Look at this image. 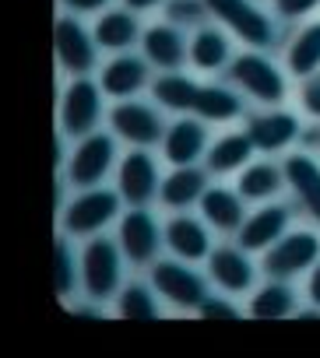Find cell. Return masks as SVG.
<instances>
[{"label":"cell","instance_id":"4316f807","mask_svg":"<svg viewBox=\"0 0 320 358\" xmlns=\"http://www.w3.org/2000/svg\"><path fill=\"white\" fill-rule=\"evenodd\" d=\"M190 57L201 71H218L229 60V39L218 29H201L194 46H190Z\"/></svg>","mask_w":320,"mask_h":358},{"label":"cell","instance_id":"ffe728a7","mask_svg":"<svg viewBox=\"0 0 320 358\" xmlns=\"http://www.w3.org/2000/svg\"><path fill=\"white\" fill-rule=\"evenodd\" d=\"M250 313L257 320H281V316L295 313V292L285 285V278H278L250 299Z\"/></svg>","mask_w":320,"mask_h":358},{"label":"cell","instance_id":"8992f818","mask_svg":"<svg viewBox=\"0 0 320 358\" xmlns=\"http://www.w3.org/2000/svg\"><path fill=\"white\" fill-rule=\"evenodd\" d=\"M288 222H292V211H288L285 204L260 208L257 215H250V218L239 225V246H243V250H271V246L288 232Z\"/></svg>","mask_w":320,"mask_h":358},{"label":"cell","instance_id":"5bb4252c","mask_svg":"<svg viewBox=\"0 0 320 358\" xmlns=\"http://www.w3.org/2000/svg\"><path fill=\"white\" fill-rule=\"evenodd\" d=\"M113 130H116L120 137L134 141V144H151L162 127H158V116H155L148 106L127 102V106H116V109H113Z\"/></svg>","mask_w":320,"mask_h":358},{"label":"cell","instance_id":"74e56055","mask_svg":"<svg viewBox=\"0 0 320 358\" xmlns=\"http://www.w3.org/2000/svg\"><path fill=\"white\" fill-rule=\"evenodd\" d=\"M64 4H71L74 11H95V8L106 4V0H64Z\"/></svg>","mask_w":320,"mask_h":358},{"label":"cell","instance_id":"7c38bea8","mask_svg":"<svg viewBox=\"0 0 320 358\" xmlns=\"http://www.w3.org/2000/svg\"><path fill=\"white\" fill-rule=\"evenodd\" d=\"M57 57H60V64L67 67V71H88L92 64H95V50H92V39L85 36V29L78 25V22H71V18H60L57 22Z\"/></svg>","mask_w":320,"mask_h":358},{"label":"cell","instance_id":"f546056e","mask_svg":"<svg viewBox=\"0 0 320 358\" xmlns=\"http://www.w3.org/2000/svg\"><path fill=\"white\" fill-rule=\"evenodd\" d=\"M95 39H99L102 46H109V50L127 46V43L134 39V18H130V15H120V11L106 15V18L95 25Z\"/></svg>","mask_w":320,"mask_h":358},{"label":"cell","instance_id":"7a4b0ae2","mask_svg":"<svg viewBox=\"0 0 320 358\" xmlns=\"http://www.w3.org/2000/svg\"><path fill=\"white\" fill-rule=\"evenodd\" d=\"M232 81H236L246 95H253L257 102H264V106H278V102L288 95L285 74H281L267 57H260V53H243V57H236V64H232Z\"/></svg>","mask_w":320,"mask_h":358},{"label":"cell","instance_id":"e575fe53","mask_svg":"<svg viewBox=\"0 0 320 358\" xmlns=\"http://www.w3.org/2000/svg\"><path fill=\"white\" fill-rule=\"evenodd\" d=\"M204 4H197V0H173V8H169V18L176 22H197Z\"/></svg>","mask_w":320,"mask_h":358},{"label":"cell","instance_id":"603a6c76","mask_svg":"<svg viewBox=\"0 0 320 358\" xmlns=\"http://www.w3.org/2000/svg\"><path fill=\"white\" fill-rule=\"evenodd\" d=\"M201 208H204V218L222 232H232V229L243 225V201L229 190H208Z\"/></svg>","mask_w":320,"mask_h":358},{"label":"cell","instance_id":"8fae6325","mask_svg":"<svg viewBox=\"0 0 320 358\" xmlns=\"http://www.w3.org/2000/svg\"><path fill=\"white\" fill-rule=\"evenodd\" d=\"M109 162H113V141L102 137V134H95V137H88L74 151V158H71V179H74L78 187H92V183H99V179L106 176Z\"/></svg>","mask_w":320,"mask_h":358},{"label":"cell","instance_id":"d590c367","mask_svg":"<svg viewBox=\"0 0 320 358\" xmlns=\"http://www.w3.org/2000/svg\"><path fill=\"white\" fill-rule=\"evenodd\" d=\"M201 316H204V320H236V309H232L229 302H211V299H204V302H201Z\"/></svg>","mask_w":320,"mask_h":358},{"label":"cell","instance_id":"9c48e42d","mask_svg":"<svg viewBox=\"0 0 320 358\" xmlns=\"http://www.w3.org/2000/svg\"><path fill=\"white\" fill-rule=\"evenodd\" d=\"M60 120L67 134H88L99 120V88L92 81H74L64 95Z\"/></svg>","mask_w":320,"mask_h":358},{"label":"cell","instance_id":"ac0fdd59","mask_svg":"<svg viewBox=\"0 0 320 358\" xmlns=\"http://www.w3.org/2000/svg\"><path fill=\"white\" fill-rule=\"evenodd\" d=\"M166 243L183 260H201L208 253V232L194 218H173L169 229H166Z\"/></svg>","mask_w":320,"mask_h":358},{"label":"cell","instance_id":"e0dca14e","mask_svg":"<svg viewBox=\"0 0 320 358\" xmlns=\"http://www.w3.org/2000/svg\"><path fill=\"white\" fill-rule=\"evenodd\" d=\"M211 278L225 292H246L253 285V264L239 250H215L211 253Z\"/></svg>","mask_w":320,"mask_h":358},{"label":"cell","instance_id":"30bf717a","mask_svg":"<svg viewBox=\"0 0 320 358\" xmlns=\"http://www.w3.org/2000/svg\"><path fill=\"white\" fill-rule=\"evenodd\" d=\"M151 281H155L158 292H162L169 302H176V306H201L204 302V281L194 271L180 267V264H158Z\"/></svg>","mask_w":320,"mask_h":358},{"label":"cell","instance_id":"1f68e13d","mask_svg":"<svg viewBox=\"0 0 320 358\" xmlns=\"http://www.w3.org/2000/svg\"><path fill=\"white\" fill-rule=\"evenodd\" d=\"M53 285H57V292H71V285H74L71 253H67L64 243H57V253H53Z\"/></svg>","mask_w":320,"mask_h":358},{"label":"cell","instance_id":"f1b7e54d","mask_svg":"<svg viewBox=\"0 0 320 358\" xmlns=\"http://www.w3.org/2000/svg\"><path fill=\"white\" fill-rule=\"evenodd\" d=\"M155 99L169 106V109H194V99H197V85L190 78H180V74H169V78H158L155 81Z\"/></svg>","mask_w":320,"mask_h":358},{"label":"cell","instance_id":"52a82bcc","mask_svg":"<svg viewBox=\"0 0 320 358\" xmlns=\"http://www.w3.org/2000/svg\"><path fill=\"white\" fill-rule=\"evenodd\" d=\"M285 179H288V187L295 190V197L302 201L306 215L320 225V162L313 155H288L285 158Z\"/></svg>","mask_w":320,"mask_h":358},{"label":"cell","instance_id":"5b68a950","mask_svg":"<svg viewBox=\"0 0 320 358\" xmlns=\"http://www.w3.org/2000/svg\"><path fill=\"white\" fill-rule=\"evenodd\" d=\"M116 197L113 194H106V190H92V194H81L71 208H67V215H64V225H67V232H74V236H88V232H99L106 222H113L116 218Z\"/></svg>","mask_w":320,"mask_h":358},{"label":"cell","instance_id":"4dcf8cb0","mask_svg":"<svg viewBox=\"0 0 320 358\" xmlns=\"http://www.w3.org/2000/svg\"><path fill=\"white\" fill-rule=\"evenodd\" d=\"M120 313H123L127 320H151V316H155V299L148 295V288L130 285V288L120 295Z\"/></svg>","mask_w":320,"mask_h":358},{"label":"cell","instance_id":"4fadbf2b","mask_svg":"<svg viewBox=\"0 0 320 358\" xmlns=\"http://www.w3.org/2000/svg\"><path fill=\"white\" fill-rule=\"evenodd\" d=\"M120 194L130 204H144L155 194V162L144 151H134L120 165Z\"/></svg>","mask_w":320,"mask_h":358},{"label":"cell","instance_id":"8d00e7d4","mask_svg":"<svg viewBox=\"0 0 320 358\" xmlns=\"http://www.w3.org/2000/svg\"><path fill=\"white\" fill-rule=\"evenodd\" d=\"M306 299H309V306H316L320 309V260L309 267V274H306Z\"/></svg>","mask_w":320,"mask_h":358},{"label":"cell","instance_id":"836d02e7","mask_svg":"<svg viewBox=\"0 0 320 358\" xmlns=\"http://www.w3.org/2000/svg\"><path fill=\"white\" fill-rule=\"evenodd\" d=\"M299 102H302V109H306L313 120H320V78H306Z\"/></svg>","mask_w":320,"mask_h":358},{"label":"cell","instance_id":"7402d4cb","mask_svg":"<svg viewBox=\"0 0 320 358\" xmlns=\"http://www.w3.org/2000/svg\"><path fill=\"white\" fill-rule=\"evenodd\" d=\"M144 53L158 67H176L183 60V39L169 25H155V29L144 32Z\"/></svg>","mask_w":320,"mask_h":358},{"label":"cell","instance_id":"2e32d148","mask_svg":"<svg viewBox=\"0 0 320 358\" xmlns=\"http://www.w3.org/2000/svg\"><path fill=\"white\" fill-rule=\"evenodd\" d=\"M285 64L295 78H313L320 71V22H309L295 32L288 53H285Z\"/></svg>","mask_w":320,"mask_h":358},{"label":"cell","instance_id":"f35d334b","mask_svg":"<svg viewBox=\"0 0 320 358\" xmlns=\"http://www.w3.org/2000/svg\"><path fill=\"white\" fill-rule=\"evenodd\" d=\"M127 4L141 11V8H155V4H158V0H127Z\"/></svg>","mask_w":320,"mask_h":358},{"label":"cell","instance_id":"d6986e66","mask_svg":"<svg viewBox=\"0 0 320 358\" xmlns=\"http://www.w3.org/2000/svg\"><path fill=\"white\" fill-rule=\"evenodd\" d=\"M285 183V169L271 165V162H257L239 176V197L246 201H271Z\"/></svg>","mask_w":320,"mask_h":358},{"label":"cell","instance_id":"484cf974","mask_svg":"<svg viewBox=\"0 0 320 358\" xmlns=\"http://www.w3.org/2000/svg\"><path fill=\"white\" fill-rule=\"evenodd\" d=\"M250 151H253V141H250V134H225V137H222V141L211 148V155H208V165H211L215 172H232V169L246 165Z\"/></svg>","mask_w":320,"mask_h":358},{"label":"cell","instance_id":"d4e9b609","mask_svg":"<svg viewBox=\"0 0 320 358\" xmlns=\"http://www.w3.org/2000/svg\"><path fill=\"white\" fill-rule=\"evenodd\" d=\"M201 194H204V172L201 169H180V172H173L166 183H162V201L169 208L194 204Z\"/></svg>","mask_w":320,"mask_h":358},{"label":"cell","instance_id":"83f0119b","mask_svg":"<svg viewBox=\"0 0 320 358\" xmlns=\"http://www.w3.org/2000/svg\"><path fill=\"white\" fill-rule=\"evenodd\" d=\"M194 109L204 116V120H232L239 113V99L218 85H208V88H197V99H194Z\"/></svg>","mask_w":320,"mask_h":358},{"label":"cell","instance_id":"44dd1931","mask_svg":"<svg viewBox=\"0 0 320 358\" xmlns=\"http://www.w3.org/2000/svg\"><path fill=\"white\" fill-rule=\"evenodd\" d=\"M144 78H148V67L137 57H120L102 71V88L109 95H134L144 85Z\"/></svg>","mask_w":320,"mask_h":358},{"label":"cell","instance_id":"6da1fadb","mask_svg":"<svg viewBox=\"0 0 320 358\" xmlns=\"http://www.w3.org/2000/svg\"><path fill=\"white\" fill-rule=\"evenodd\" d=\"M320 260V236L313 229L285 232L264 257V271L274 278H295Z\"/></svg>","mask_w":320,"mask_h":358},{"label":"cell","instance_id":"cb8c5ba5","mask_svg":"<svg viewBox=\"0 0 320 358\" xmlns=\"http://www.w3.org/2000/svg\"><path fill=\"white\" fill-rule=\"evenodd\" d=\"M201 151H204V130H201L197 123L183 120V123H176V127L169 130V137H166V158H169V162L187 165V162H194Z\"/></svg>","mask_w":320,"mask_h":358},{"label":"cell","instance_id":"3957f363","mask_svg":"<svg viewBox=\"0 0 320 358\" xmlns=\"http://www.w3.org/2000/svg\"><path fill=\"white\" fill-rule=\"evenodd\" d=\"M204 8H211L239 39L250 46H267L274 39V25L264 11H257L250 0H204Z\"/></svg>","mask_w":320,"mask_h":358},{"label":"cell","instance_id":"277c9868","mask_svg":"<svg viewBox=\"0 0 320 358\" xmlns=\"http://www.w3.org/2000/svg\"><path fill=\"white\" fill-rule=\"evenodd\" d=\"M81 274L92 299H109L120 285V253L106 239H92L81 253Z\"/></svg>","mask_w":320,"mask_h":358},{"label":"cell","instance_id":"d6a6232c","mask_svg":"<svg viewBox=\"0 0 320 358\" xmlns=\"http://www.w3.org/2000/svg\"><path fill=\"white\" fill-rule=\"evenodd\" d=\"M274 8L281 18H306L320 8V0H274Z\"/></svg>","mask_w":320,"mask_h":358},{"label":"cell","instance_id":"9a60e30c","mask_svg":"<svg viewBox=\"0 0 320 358\" xmlns=\"http://www.w3.org/2000/svg\"><path fill=\"white\" fill-rule=\"evenodd\" d=\"M120 243H123V253H127L134 264H144V260L155 253V246H158L151 215L130 211V215L123 218V225H120Z\"/></svg>","mask_w":320,"mask_h":358},{"label":"cell","instance_id":"ba28073f","mask_svg":"<svg viewBox=\"0 0 320 358\" xmlns=\"http://www.w3.org/2000/svg\"><path fill=\"white\" fill-rule=\"evenodd\" d=\"M299 130H302V127H299V116H292V113H285V109L260 113V116H253L250 127H246L253 148H260V151H281L285 144H292V141L299 137Z\"/></svg>","mask_w":320,"mask_h":358}]
</instances>
